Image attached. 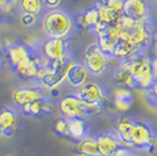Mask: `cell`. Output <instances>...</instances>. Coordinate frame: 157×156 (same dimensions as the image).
I'll use <instances>...</instances> for the list:
<instances>
[{
	"mask_svg": "<svg viewBox=\"0 0 157 156\" xmlns=\"http://www.w3.org/2000/svg\"><path fill=\"white\" fill-rule=\"evenodd\" d=\"M120 28V38L130 41L141 52L147 49L154 38L152 27L148 20H134L123 17L117 24Z\"/></svg>",
	"mask_w": 157,
	"mask_h": 156,
	"instance_id": "obj_1",
	"label": "cell"
},
{
	"mask_svg": "<svg viewBox=\"0 0 157 156\" xmlns=\"http://www.w3.org/2000/svg\"><path fill=\"white\" fill-rule=\"evenodd\" d=\"M130 69L132 78L136 81L137 89L149 91L155 85L156 80L152 72V59H150L147 53L138 52L132 58L125 61Z\"/></svg>",
	"mask_w": 157,
	"mask_h": 156,
	"instance_id": "obj_2",
	"label": "cell"
},
{
	"mask_svg": "<svg viewBox=\"0 0 157 156\" xmlns=\"http://www.w3.org/2000/svg\"><path fill=\"white\" fill-rule=\"evenodd\" d=\"M102 104L88 103L78 98L76 94L66 95L60 100L59 111L61 116L71 119H88L102 111Z\"/></svg>",
	"mask_w": 157,
	"mask_h": 156,
	"instance_id": "obj_3",
	"label": "cell"
},
{
	"mask_svg": "<svg viewBox=\"0 0 157 156\" xmlns=\"http://www.w3.org/2000/svg\"><path fill=\"white\" fill-rule=\"evenodd\" d=\"M156 133L151 127V124L142 120L135 119L134 126L131 128L129 143L127 147H130L135 150L151 153L156 147Z\"/></svg>",
	"mask_w": 157,
	"mask_h": 156,
	"instance_id": "obj_4",
	"label": "cell"
},
{
	"mask_svg": "<svg viewBox=\"0 0 157 156\" xmlns=\"http://www.w3.org/2000/svg\"><path fill=\"white\" fill-rule=\"evenodd\" d=\"M73 27L72 18L61 10L48 11L42 19V28L48 38L65 39Z\"/></svg>",
	"mask_w": 157,
	"mask_h": 156,
	"instance_id": "obj_5",
	"label": "cell"
},
{
	"mask_svg": "<svg viewBox=\"0 0 157 156\" xmlns=\"http://www.w3.org/2000/svg\"><path fill=\"white\" fill-rule=\"evenodd\" d=\"M85 66L89 73L100 75L107 69L110 59L105 55L98 42L88 46L85 51Z\"/></svg>",
	"mask_w": 157,
	"mask_h": 156,
	"instance_id": "obj_6",
	"label": "cell"
},
{
	"mask_svg": "<svg viewBox=\"0 0 157 156\" xmlns=\"http://www.w3.org/2000/svg\"><path fill=\"white\" fill-rule=\"evenodd\" d=\"M81 100L88 103H98L103 104L108 102V96L105 94V91L96 82H87L82 87L78 88L75 93Z\"/></svg>",
	"mask_w": 157,
	"mask_h": 156,
	"instance_id": "obj_7",
	"label": "cell"
},
{
	"mask_svg": "<svg viewBox=\"0 0 157 156\" xmlns=\"http://www.w3.org/2000/svg\"><path fill=\"white\" fill-rule=\"evenodd\" d=\"M66 68L55 71V69H52L49 67V65H48V67L44 68L39 75L40 84L42 86V88L51 92L56 91L58 87L60 85H62L67 80V71H66Z\"/></svg>",
	"mask_w": 157,
	"mask_h": 156,
	"instance_id": "obj_8",
	"label": "cell"
},
{
	"mask_svg": "<svg viewBox=\"0 0 157 156\" xmlns=\"http://www.w3.org/2000/svg\"><path fill=\"white\" fill-rule=\"evenodd\" d=\"M123 15L134 20L149 19V5L147 0H123Z\"/></svg>",
	"mask_w": 157,
	"mask_h": 156,
	"instance_id": "obj_9",
	"label": "cell"
},
{
	"mask_svg": "<svg viewBox=\"0 0 157 156\" xmlns=\"http://www.w3.org/2000/svg\"><path fill=\"white\" fill-rule=\"evenodd\" d=\"M67 80L69 82V85L75 87V88H80L82 86L88 82V76H89V72L86 68V66L71 61L67 65Z\"/></svg>",
	"mask_w": 157,
	"mask_h": 156,
	"instance_id": "obj_10",
	"label": "cell"
},
{
	"mask_svg": "<svg viewBox=\"0 0 157 156\" xmlns=\"http://www.w3.org/2000/svg\"><path fill=\"white\" fill-rule=\"evenodd\" d=\"M42 55L49 61L56 60V59L62 58L63 55L67 54L66 51V41L65 39H60V38H48L44 41L42 47Z\"/></svg>",
	"mask_w": 157,
	"mask_h": 156,
	"instance_id": "obj_11",
	"label": "cell"
},
{
	"mask_svg": "<svg viewBox=\"0 0 157 156\" xmlns=\"http://www.w3.org/2000/svg\"><path fill=\"white\" fill-rule=\"evenodd\" d=\"M12 100L19 107H24L36 100H44V93L41 89L28 88V87H18L12 93Z\"/></svg>",
	"mask_w": 157,
	"mask_h": 156,
	"instance_id": "obj_12",
	"label": "cell"
},
{
	"mask_svg": "<svg viewBox=\"0 0 157 156\" xmlns=\"http://www.w3.org/2000/svg\"><path fill=\"white\" fill-rule=\"evenodd\" d=\"M98 150L102 156H114L121 146H123L116 133H105L96 138Z\"/></svg>",
	"mask_w": 157,
	"mask_h": 156,
	"instance_id": "obj_13",
	"label": "cell"
},
{
	"mask_svg": "<svg viewBox=\"0 0 157 156\" xmlns=\"http://www.w3.org/2000/svg\"><path fill=\"white\" fill-rule=\"evenodd\" d=\"M114 82L116 84L117 87L122 88H128V89H137L136 81L132 78L129 67L127 65L125 61H122L121 65L118 66V68L114 73Z\"/></svg>",
	"mask_w": 157,
	"mask_h": 156,
	"instance_id": "obj_14",
	"label": "cell"
},
{
	"mask_svg": "<svg viewBox=\"0 0 157 156\" xmlns=\"http://www.w3.org/2000/svg\"><path fill=\"white\" fill-rule=\"evenodd\" d=\"M96 8L98 11V17H100V22L105 24V25H116L120 22V20L122 19L124 15H123V11H118L115 10L113 7L108 6L105 1H100Z\"/></svg>",
	"mask_w": 157,
	"mask_h": 156,
	"instance_id": "obj_15",
	"label": "cell"
},
{
	"mask_svg": "<svg viewBox=\"0 0 157 156\" xmlns=\"http://www.w3.org/2000/svg\"><path fill=\"white\" fill-rule=\"evenodd\" d=\"M113 102L120 111H127L134 103V95L130 89L117 87L113 92Z\"/></svg>",
	"mask_w": 157,
	"mask_h": 156,
	"instance_id": "obj_16",
	"label": "cell"
},
{
	"mask_svg": "<svg viewBox=\"0 0 157 156\" xmlns=\"http://www.w3.org/2000/svg\"><path fill=\"white\" fill-rule=\"evenodd\" d=\"M17 124V115L11 109H4L0 111V137L10 138L14 134Z\"/></svg>",
	"mask_w": 157,
	"mask_h": 156,
	"instance_id": "obj_17",
	"label": "cell"
},
{
	"mask_svg": "<svg viewBox=\"0 0 157 156\" xmlns=\"http://www.w3.org/2000/svg\"><path fill=\"white\" fill-rule=\"evenodd\" d=\"M134 122H135V119H131L127 115L117 117V120L115 122V133L118 136V138L121 140L123 146H128V143H129L131 128L134 126Z\"/></svg>",
	"mask_w": 157,
	"mask_h": 156,
	"instance_id": "obj_18",
	"label": "cell"
},
{
	"mask_svg": "<svg viewBox=\"0 0 157 156\" xmlns=\"http://www.w3.org/2000/svg\"><path fill=\"white\" fill-rule=\"evenodd\" d=\"M138 52H141V51L134 44H131L128 40L120 38L115 46V49H114V59H117L121 62L127 61L130 58H132L135 54H137Z\"/></svg>",
	"mask_w": 157,
	"mask_h": 156,
	"instance_id": "obj_19",
	"label": "cell"
},
{
	"mask_svg": "<svg viewBox=\"0 0 157 156\" xmlns=\"http://www.w3.org/2000/svg\"><path fill=\"white\" fill-rule=\"evenodd\" d=\"M89 126L86 119H71L68 124V136L73 140L80 141L88 136Z\"/></svg>",
	"mask_w": 157,
	"mask_h": 156,
	"instance_id": "obj_20",
	"label": "cell"
},
{
	"mask_svg": "<svg viewBox=\"0 0 157 156\" xmlns=\"http://www.w3.org/2000/svg\"><path fill=\"white\" fill-rule=\"evenodd\" d=\"M75 150L80 156H102L98 150V141L94 137L87 136L78 141Z\"/></svg>",
	"mask_w": 157,
	"mask_h": 156,
	"instance_id": "obj_21",
	"label": "cell"
},
{
	"mask_svg": "<svg viewBox=\"0 0 157 156\" xmlns=\"http://www.w3.org/2000/svg\"><path fill=\"white\" fill-rule=\"evenodd\" d=\"M28 57H31V53L26 46L22 44H12L8 48V59L14 67Z\"/></svg>",
	"mask_w": 157,
	"mask_h": 156,
	"instance_id": "obj_22",
	"label": "cell"
},
{
	"mask_svg": "<svg viewBox=\"0 0 157 156\" xmlns=\"http://www.w3.org/2000/svg\"><path fill=\"white\" fill-rule=\"evenodd\" d=\"M78 22L82 27L86 28H94V27L100 22V17H98V11L96 6L88 8L83 13L80 15L78 18Z\"/></svg>",
	"mask_w": 157,
	"mask_h": 156,
	"instance_id": "obj_23",
	"label": "cell"
},
{
	"mask_svg": "<svg viewBox=\"0 0 157 156\" xmlns=\"http://www.w3.org/2000/svg\"><path fill=\"white\" fill-rule=\"evenodd\" d=\"M42 0H20L19 7L22 13L38 17L42 10Z\"/></svg>",
	"mask_w": 157,
	"mask_h": 156,
	"instance_id": "obj_24",
	"label": "cell"
},
{
	"mask_svg": "<svg viewBox=\"0 0 157 156\" xmlns=\"http://www.w3.org/2000/svg\"><path fill=\"white\" fill-rule=\"evenodd\" d=\"M44 102H45V99L44 100H36V101H33L31 103L26 104L24 107H21L22 113L26 114L28 116L32 117H40L44 116Z\"/></svg>",
	"mask_w": 157,
	"mask_h": 156,
	"instance_id": "obj_25",
	"label": "cell"
},
{
	"mask_svg": "<svg viewBox=\"0 0 157 156\" xmlns=\"http://www.w3.org/2000/svg\"><path fill=\"white\" fill-rule=\"evenodd\" d=\"M68 124L69 120L63 116H60L54 122V130L60 136H68Z\"/></svg>",
	"mask_w": 157,
	"mask_h": 156,
	"instance_id": "obj_26",
	"label": "cell"
},
{
	"mask_svg": "<svg viewBox=\"0 0 157 156\" xmlns=\"http://www.w3.org/2000/svg\"><path fill=\"white\" fill-rule=\"evenodd\" d=\"M147 93V100H148V103L157 108V81L155 82V85L151 87V89L149 91H145Z\"/></svg>",
	"mask_w": 157,
	"mask_h": 156,
	"instance_id": "obj_27",
	"label": "cell"
},
{
	"mask_svg": "<svg viewBox=\"0 0 157 156\" xmlns=\"http://www.w3.org/2000/svg\"><path fill=\"white\" fill-rule=\"evenodd\" d=\"M135 149H132L130 147H127V146H121L118 150L115 153L114 156H137V154L134 151Z\"/></svg>",
	"mask_w": 157,
	"mask_h": 156,
	"instance_id": "obj_28",
	"label": "cell"
},
{
	"mask_svg": "<svg viewBox=\"0 0 157 156\" xmlns=\"http://www.w3.org/2000/svg\"><path fill=\"white\" fill-rule=\"evenodd\" d=\"M61 1L62 0H42V4L47 10L52 11V10H58V7L61 5Z\"/></svg>",
	"mask_w": 157,
	"mask_h": 156,
	"instance_id": "obj_29",
	"label": "cell"
},
{
	"mask_svg": "<svg viewBox=\"0 0 157 156\" xmlns=\"http://www.w3.org/2000/svg\"><path fill=\"white\" fill-rule=\"evenodd\" d=\"M35 20H36V17H35V15H32V14L22 13V15H21V22H22L25 26H32L33 24L35 22Z\"/></svg>",
	"mask_w": 157,
	"mask_h": 156,
	"instance_id": "obj_30",
	"label": "cell"
},
{
	"mask_svg": "<svg viewBox=\"0 0 157 156\" xmlns=\"http://www.w3.org/2000/svg\"><path fill=\"white\" fill-rule=\"evenodd\" d=\"M152 72H154V76L157 81V58L152 59Z\"/></svg>",
	"mask_w": 157,
	"mask_h": 156,
	"instance_id": "obj_31",
	"label": "cell"
},
{
	"mask_svg": "<svg viewBox=\"0 0 157 156\" xmlns=\"http://www.w3.org/2000/svg\"><path fill=\"white\" fill-rule=\"evenodd\" d=\"M154 58H157V39H155V44H154Z\"/></svg>",
	"mask_w": 157,
	"mask_h": 156,
	"instance_id": "obj_32",
	"label": "cell"
},
{
	"mask_svg": "<svg viewBox=\"0 0 157 156\" xmlns=\"http://www.w3.org/2000/svg\"><path fill=\"white\" fill-rule=\"evenodd\" d=\"M154 39H157V31L154 33Z\"/></svg>",
	"mask_w": 157,
	"mask_h": 156,
	"instance_id": "obj_33",
	"label": "cell"
}]
</instances>
